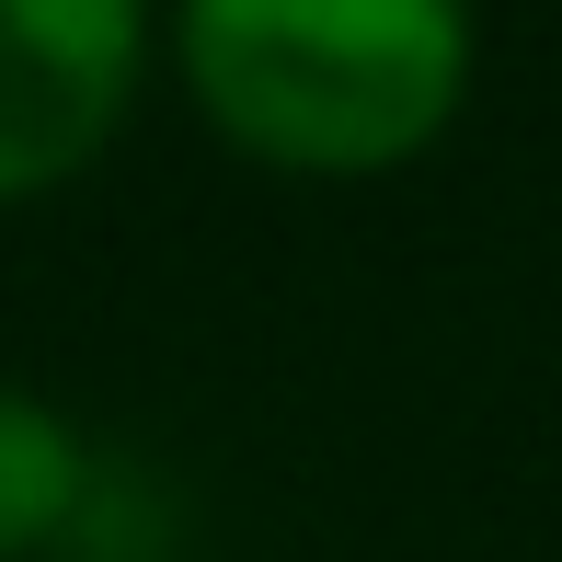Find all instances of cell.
I'll list each match as a JSON object with an SVG mask.
<instances>
[{"label":"cell","instance_id":"6da1fadb","mask_svg":"<svg viewBox=\"0 0 562 562\" xmlns=\"http://www.w3.org/2000/svg\"><path fill=\"white\" fill-rule=\"evenodd\" d=\"M471 0H172L184 104L299 184L402 172L471 104Z\"/></svg>","mask_w":562,"mask_h":562},{"label":"cell","instance_id":"7a4b0ae2","mask_svg":"<svg viewBox=\"0 0 562 562\" xmlns=\"http://www.w3.org/2000/svg\"><path fill=\"white\" fill-rule=\"evenodd\" d=\"M149 0H0V207L81 184L149 81Z\"/></svg>","mask_w":562,"mask_h":562},{"label":"cell","instance_id":"3957f363","mask_svg":"<svg viewBox=\"0 0 562 562\" xmlns=\"http://www.w3.org/2000/svg\"><path fill=\"white\" fill-rule=\"evenodd\" d=\"M81 494H92L81 425H69L46 391L0 379V562L58 551V540H69V517H81Z\"/></svg>","mask_w":562,"mask_h":562}]
</instances>
